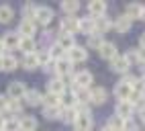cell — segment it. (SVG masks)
I'll return each instance as SVG.
<instances>
[{
	"mask_svg": "<svg viewBox=\"0 0 145 131\" xmlns=\"http://www.w3.org/2000/svg\"><path fill=\"white\" fill-rule=\"evenodd\" d=\"M16 60L12 58V55H2V70H6V72H12V70H16Z\"/></svg>",
	"mask_w": 145,
	"mask_h": 131,
	"instance_id": "obj_22",
	"label": "cell"
},
{
	"mask_svg": "<svg viewBox=\"0 0 145 131\" xmlns=\"http://www.w3.org/2000/svg\"><path fill=\"white\" fill-rule=\"evenodd\" d=\"M2 131H21V125H18L16 119H8V121H4V129Z\"/></svg>",
	"mask_w": 145,
	"mask_h": 131,
	"instance_id": "obj_30",
	"label": "cell"
},
{
	"mask_svg": "<svg viewBox=\"0 0 145 131\" xmlns=\"http://www.w3.org/2000/svg\"><path fill=\"white\" fill-rule=\"evenodd\" d=\"M137 62H143V64H145V49H143V47L137 49Z\"/></svg>",
	"mask_w": 145,
	"mask_h": 131,
	"instance_id": "obj_39",
	"label": "cell"
},
{
	"mask_svg": "<svg viewBox=\"0 0 145 131\" xmlns=\"http://www.w3.org/2000/svg\"><path fill=\"white\" fill-rule=\"evenodd\" d=\"M108 127L114 129V131H123V129H125V119H121V117L114 115V117L110 119V125H108Z\"/></svg>",
	"mask_w": 145,
	"mask_h": 131,
	"instance_id": "obj_28",
	"label": "cell"
},
{
	"mask_svg": "<svg viewBox=\"0 0 145 131\" xmlns=\"http://www.w3.org/2000/svg\"><path fill=\"white\" fill-rule=\"evenodd\" d=\"M80 29H84V31H92V29H94V23H92V21H82V23H80Z\"/></svg>",
	"mask_w": 145,
	"mask_h": 131,
	"instance_id": "obj_37",
	"label": "cell"
},
{
	"mask_svg": "<svg viewBox=\"0 0 145 131\" xmlns=\"http://www.w3.org/2000/svg\"><path fill=\"white\" fill-rule=\"evenodd\" d=\"M63 105L70 107V109H74V105H76V94H67V96H63Z\"/></svg>",
	"mask_w": 145,
	"mask_h": 131,
	"instance_id": "obj_35",
	"label": "cell"
},
{
	"mask_svg": "<svg viewBox=\"0 0 145 131\" xmlns=\"http://www.w3.org/2000/svg\"><path fill=\"white\" fill-rule=\"evenodd\" d=\"M110 66L114 72H127L129 70V60L125 58V55H114L110 60Z\"/></svg>",
	"mask_w": 145,
	"mask_h": 131,
	"instance_id": "obj_5",
	"label": "cell"
},
{
	"mask_svg": "<svg viewBox=\"0 0 145 131\" xmlns=\"http://www.w3.org/2000/svg\"><path fill=\"white\" fill-rule=\"evenodd\" d=\"M80 8V4L76 2V0H67V2H61V10L65 12V14H74L76 10Z\"/></svg>",
	"mask_w": 145,
	"mask_h": 131,
	"instance_id": "obj_25",
	"label": "cell"
},
{
	"mask_svg": "<svg viewBox=\"0 0 145 131\" xmlns=\"http://www.w3.org/2000/svg\"><path fill=\"white\" fill-rule=\"evenodd\" d=\"M10 113H21V109H23V105L21 102H16V100H8V107H6Z\"/></svg>",
	"mask_w": 145,
	"mask_h": 131,
	"instance_id": "obj_34",
	"label": "cell"
},
{
	"mask_svg": "<svg viewBox=\"0 0 145 131\" xmlns=\"http://www.w3.org/2000/svg\"><path fill=\"white\" fill-rule=\"evenodd\" d=\"M141 18H145V6H143V12H141Z\"/></svg>",
	"mask_w": 145,
	"mask_h": 131,
	"instance_id": "obj_45",
	"label": "cell"
},
{
	"mask_svg": "<svg viewBox=\"0 0 145 131\" xmlns=\"http://www.w3.org/2000/svg\"><path fill=\"white\" fill-rule=\"evenodd\" d=\"M94 27H96V31L104 33V31H106V29L110 27V23H108V18H106V16H98V21L94 23Z\"/></svg>",
	"mask_w": 145,
	"mask_h": 131,
	"instance_id": "obj_29",
	"label": "cell"
},
{
	"mask_svg": "<svg viewBox=\"0 0 145 131\" xmlns=\"http://www.w3.org/2000/svg\"><path fill=\"white\" fill-rule=\"evenodd\" d=\"M18 125H21V131H35L37 121H35V117H23L18 121Z\"/></svg>",
	"mask_w": 145,
	"mask_h": 131,
	"instance_id": "obj_15",
	"label": "cell"
},
{
	"mask_svg": "<svg viewBox=\"0 0 145 131\" xmlns=\"http://www.w3.org/2000/svg\"><path fill=\"white\" fill-rule=\"evenodd\" d=\"M41 102H45V107H53V109H55V107H59V96H57V94H51V92H47Z\"/></svg>",
	"mask_w": 145,
	"mask_h": 131,
	"instance_id": "obj_26",
	"label": "cell"
},
{
	"mask_svg": "<svg viewBox=\"0 0 145 131\" xmlns=\"http://www.w3.org/2000/svg\"><path fill=\"white\" fill-rule=\"evenodd\" d=\"M12 8L8 6V4H2L0 6V23H10L12 21Z\"/></svg>",
	"mask_w": 145,
	"mask_h": 131,
	"instance_id": "obj_20",
	"label": "cell"
},
{
	"mask_svg": "<svg viewBox=\"0 0 145 131\" xmlns=\"http://www.w3.org/2000/svg\"><path fill=\"white\" fill-rule=\"evenodd\" d=\"M57 45H59L61 49H72L74 47V35H61L59 37V41H57Z\"/></svg>",
	"mask_w": 145,
	"mask_h": 131,
	"instance_id": "obj_23",
	"label": "cell"
},
{
	"mask_svg": "<svg viewBox=\"0 0 145 131\" xmlns=\"http://www.w3.org/2000/svg\"><path fill=\"white\" fill-rule=\"evenodd\" d=\"M23 66H25L27 70H35L37 66H39V62H37V53H29V55H25Z\"/></svg>",
	"mask_w": 145,
	"mask_h": 131,
	"instance_id": "obj_24",
	"label": "cell"
},
{
	"mask_svg": "<svg viewBox=\"0 0 145 131\" xmlns=\"http://www.w3.org/2000/svg\"><path fill=\"white\" fill-rule=\"evenodd\" d=\"M131 92H133V88H131V84H129V82H121L119 86L114 88V94H117L119 100H129Z\"/></svg>",
	"mask_w": 145,
	"mask_h": 131,
	"instance_id": "obj_7",
	"label": "cell"
},
{
	"mask_svg": "<svg viewBox=\"0 0 145 131\" xmlns=\"http://www.w3.org/2000/svg\"><path fill=\"white\" fill-rule=\"evenodd\" d=\"M104 41H102V35H90V39H88V45L90 47H100Z\"/></svg>",
	"mask_w": 145,
	"mask_h": 131,
	"instance_id": "obj_31",
	"label": "cell"
},
{
	"mask_svg": "<svg viewBox=\"0 0 145 131\" xmlns=\"http://www.w3.org/2000/svg\"><path fill=\"white\" fill-rule=\"evenodd\" d=\"M67 58H70L72 64H78V62H84L86 58H88V53L84 51V47H76L74 45V47L70 49V53H67Z\"/></svg>",
	"mask_w": 145,
	"mask_h": 131,
	"instance_id": "obj_8",
	"label": "cell"
},
{
	"mask_svg": "<svg viewBox=\"0 0 145 131\" xmlns=\"http://www.w3.org/2000/svg\"><path fill=\"white\" fill-rule=\"evenodd\" d=\"M74 84H78L80 88H88L92 84V74L90 72H80L78 76L74 78Z\"/></svg>",
	"mask_w": 145,
	"mask_h": 131,
	"instance_id": "obj_11",
	"label": "cell"
},
{
	"mask_svg": "<svg viewBox=\"0 0 145 131\" xmlns=\"http://www.w3.org/2000/svg\"><path fill=\"white\" fill-rule=\"evenodd\" d=\"M131 115H133V105L129 100H119V105H117V117L127 121Z\"/></svg>",
	"mask_w": 145,
	"mask_h": 131,
	"instance_id": "obj_4",
	"label": "cell"
},
{
	"mask_svg": "<svg viewBox=\"0 0 145 131\" xmlns=\"http://www.w3.org/2000/svg\"><path fill=\"white\" fill-rule=\"evenodd\" d=\"M76 117H78V113H76V109H70L63 113V119L65 121H76Z\"/></svg>",
	"mask_w": 145,
	"mask_h": 131,
	"instance_id": "obj_36",
	"label": "cell"
},
{
	"mask_svg": "<svg viewBox=\"0 0 145 131\" xmlns=\"http://www.w3.org/2000/svg\"><path fill=\"white\" fill-rule=\"evenodd\" d=\"M25 100L29 102V105H41V100H43V96L39 94V90H27V94H25Z\"/></svg>",
	"mask_w": 145,
	"mask_h": 131,
	"instance_id": "obj_17",
	"label": "cell"
},
{
	"mask_svg": "<svg viewBox=\"0 0 145 131\" xmlns=\"http://www.w3.org/2000/svg\"><path fill=\"white\" fill-rule=\"evenodd\" d=\"M98 53H100V58H104V60H112L114 55H117V47H114V43L104 41L98 47Z\"/></svg>",
	"mask_w": 145,
	"mask_h": 131,
	"instance_id": "obj_6",
	"label": "cell"
},
{
	"mask_svg": "<svg viewBox=\"0 0 145 131\" xmlns=\"http://www.w3.org/2000/svg\"><path fill=\"white\" fill-rule=\"evenodd\" d=\"M114 29H117L119 33H127V31L131 29V21L123 14V16H119V18H117V23H114Z\"/></svg>",
	"mask_w": 145,
	"mask_h": 131,
	"instance_id": "obj_18",
	"label": "cell"
},
{
	"mask_svg": "<svg viewBox=\"0 0 145 131\" xmlns=\"http://www.w3.org/2000/svg\"><path fill=\"white\" fill-rule=\"evenodd\" d=\"M0 70H2V58H0Z\"/></svg>",
	"mask_w": 145,
	"mask_h": 131,
	"instance_id": "obj_46",
	"label": "cell"
},
{
	"mask_svg": "<svg viewBox=\"0 0 145 131\" xmlns=\"http://www.w3.org/2000/svg\"><path fill=\"white\" fill-rule=\"evenodd\" d=\"M61 53H63V49H61V47H59V45H57V43H55V45H53V47H51V53H49V55H51V60L55 62V58H57V60H61Z\"/></svg>",
	"mask_w": 145,
	"mask_h": 131,
	"instance_id": "obj_33",
	"label": "cell"
},
{
	"mask_svg": "<svg viewBox=\"0 0 145 131\" xmlns=\"http://www.w3.org/2000/svg\"><path fill=\"white\" fill-rule=\"evenodd\" d=\"M80 29V23L76 21V18H65L63 21V31H65V35H72L74 31H78Z\"/></svg>",
	"mask_w": 145,
	"mask_h": 131,
	"instance_id": "obj_21",
	"label": "cell"
},
{
	"mask_svg": "<svg viewBox=\"0 0 145 131\" xmlns=\"http://www.w3.org/2000/svg\"><path fill=\"white\" fill-rule=\"evenodd\" d=\"M2 43H4V47H8V49L18 47V43H21V35H18V33H6Z\"/></svg>",
	"mask_w": 145,
	"mask_h": 131,
	"instance_id": "obj_12",
	"label": "cell"
},
{
	"mask_svg": "<svg viewBox=\"0 0 145 131\" xmlns=\"http://www.w3.org/2000/svg\"><path fill=\"white\" fill-rule=\"evenodd\" d=\"M88 10H90V14L92 16H104V12H106V4L104 2H98V0H94V2H90L88 4Z\"/></svg>",
	"mask_w": 145,
	"mask_h": 131,
	"instance_id": "obj_10",
	"label": "cell"
},
{
	"mask_svg": "<svg viewBox=\"0 0 145 131\" xmlns=\"http://www.w3.org/2000/svg\"><path fill=\"white\" fill-rule=\"evenodd\" d=\"M43 115L47 117V119H57V115H59V109H53V107H45V111H43Z\"/></svg>",
	"mask_w": 145,
	"mask_h": 131,
	"instance_id": "obj_32",
	"label": "cell"
},
{
	"mask_svg": "<svg viewBox=\"0 0 145 131\" xmlns=\"http://www.w3.org/2000/svg\"><path fill=\"white\" fill-rule=\"evenodd\" d=\"M143 72H145V64H143Z\"/></svg>",
	"mask_w": 145,
	"mask_h": 131,
	"instance_id": "obj_47",
	"label": "cell"
},
{
	"mask_svg": "<svg viewBox=\"0 0 145 131\" xmlns=\"http://www.w3.org/2000/svg\"><path fill=\"white\" fill-rule=\"evenodd\" d=\"M90 100L96 102V105H102V102L106 100V90H104V88H94V90H90Z\"/></svg>",
	"mask_w": 145,
	"mask_h": 131,
	"instance_id": "obj_14",
	"label": "cell"
},
{
	"mask_svg": "<svg viewBox=\"0 0 145 131\" xmlns=\"http://www.w3.org/2000/svg\"><path fill=\"white\" fill-rule=\"evenodd\" d=\"M49 92L59 96L61 92H63V82H61V80H51V82H49Z\"/></svg>",
	"mask_w": 145,
	"mask_h": 131,
	"instance_id": "obj_27",
	"label": "cell"
},
{
	"mask_svg": "<svg viewBox=\"0 0 145 131\" xmlns=\"http://www.w3.org/2000/svg\"><path fill=\"white\" fill-rule=\"evenodd\" d=\"M141 119H143V121H145V109H143V111H141Z\"/></svg>",
	"mask_w": 145,
	"mask_h": 131,
	"instance_id": "obj_43",
	"label": "cell"
},
{
	"mask_svg": "<svg viewBox=\"0 0 145 131\" xmlns=\"http://www.w3.org/2000/svg\"><path fill=\"white\" fill-rule=\"evenodd\" d=\"M141 12H143V6L141 4H129L127 6V16L129 21H133V18H141Z\"/></svg>",
	"mask_w": 145,
	"mask_h": 131,
	"instance_id": "obj_16",
	"label": "cell"
},
{
	"mask_svg": "<svg viewBox=\"0 0 145 131\" xmlns=\"http://www.w3.org/2000/svg\"><path fill=\"white\" fill-rule=\"evenodd\" d=\"M74 123H76V127H78V131H88L92 127V117H90L88 111H84V113H80L78 117H76Z\"/></svg>",
	"mask_w": 145,
	"mask_h": 131,
	"instance_id": "obj_1",
	"label": "cell"
},
{
	"mask_svg": "<svg viewBox=\"0 0 145 131\" xmlns=\"http://www.w3.org/2000/svg\"><path fill=\"white\" fill-rule=\"evenodd\" d=\"M6 107H8V100H6V96H2V94H0V113H2V111H6Z\"/></svg>",
	"mask_w": 145,
	"mask_h": 131,
	"instance_id": "obj_38",
	"label": "cell"
},
{
	"mask_svg": "<svg viewBox=\"0 0 145 131\" xmlns=\"http://www.w3.org/2000/svg\"><path fill=\"white\" fill-rule=\"evenodd\" d=\"M35 18H37L41 25H47V23H51V18H53V10H51L49 6H37Z\"/></svg>",
	"mask_w": 145,
	"mask_h": 131,
	"instance_id": "obj_2",
	"label": "cell"
},
{
	"mask_svg": "<svg viewBox=\"0 0 145 131\" xmlns=\"http://www.w3.org/2000/svg\"><path fill=\"white\" fill-rule=\"evenodd\" d=\"M2 129H4V117L0 115V131H2Z\"/></svg>",
	"mask_w": 145,
	"mask_h": 131,
	"instance_id": "obj_41",
	"label": "cell"
},
{
	"mask_svg": "<svg viewBox=\"0 0 145 131\" xmlns=\"http://www.w3.org/2000/svg\"><path fill=\"white\" fill-rule=\"evenodd\" d=\"M4 49H6V47H4V43H2V39H0V58H2V53H4Z\"/></svg>",
	"mask_w": 145,
	"mask_h": 131,
	"instance_id": "obj_40",
	"label": "cell"
},
{
	"mask_svg": "<svg viewBox=\"0 0 145 131\" xmlns=\"http://www.w3.org/2000/svg\"><path fill=\"white\" fill-rule=\"evenodd\" d=\"M141 45H143V49H145V33L141 35Z\"/></svg>",
	"mask_w": 145,
	"mask_h": 131,
	"instance_id": "obj_42",
	"label": "cell"
},
{
	"mask_svg": "<svg viewBox=\"0 0 145 131\" xmlns=\"http://www.w3.org/2000/svg\"><path fill=\"white\" fill-rule=\"evenodd\" d=\"M27 94V86H25V84L23 82H12L10 84V86H8V96H10V98H23Z\"/></svg>",
	"mask_w": 145,
	"mask_h": 131,
	"instance_id": "obj_3",
	"label": "cell"
},
{
	"mask_svg": "<svg viewBox=\"0 0 145 131\" xmlns=\"http://www.w3.org/2000/svg\"><path fill=\"white\" fill-rule=\"evenodd\" d=\"M102 131H114V129H110V127H104V129H102Z\"/></svg>",
	"mask_w": 145,
	"mask_h": 131,
	"instance_id": "obj_44",
	"label": "cell"
},
{
	"mask_svg": "<svg viewBox=\"0 0 145 131\" xmlns=\"http://www.w3.org/2000/svg\"><path fill=\"white\" fill-rule=\"evenodd\" d=\"M18 47L25 51V55L35 53V41H33V37H21V43H18Z\"/></svg>",
	"mask_w": 145,
	"mask_h": 131,
	"instance_id": "obj_13",
	"label": "cell"
},
{
	"mask_svg": "<svg viewBox=\"0 0 145 131\" xmlns=\"http://www.w3.org/2000/svg\"><path fill=\"white\" fill-rule=\"evenodd\" d=\"M18 33H21L23 37H33V35H35V23L23 18L21 25H18Z\"/></svg>",
	"mask_w": 145,
	"mask_h": 131,
	"instance_id": "obj_9",
	"label": "cell"
},
{
	"mask_svg": "<svg viewBox=\"0 0 145 131\" xmlns=\"http://www.w3.org/2000/svg\"><path fill=\"white\" fill-rule=\"evenodd\" d=\"M70 70H72V62H70V60L61 58V60L55 62V72H57V74H67Z\"/></svg>",
	"mask_w": 145,
	"mask_h": 131,
	"instance_id": "obj_19",
	"label": "cell"
}]
</instances>
